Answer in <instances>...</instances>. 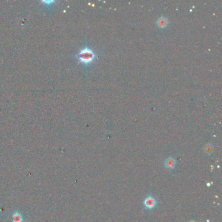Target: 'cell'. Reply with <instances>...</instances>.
Returning <instances> with one entry per match:
<instances>
[{"mask_svg":"<svg viewBox=\"0 0 222 222\" xmlns=\"http://www.w3.org/2000/svg\"><path fill=\"white\" fill-rule=\"evenodd\" d=\"M176 165V161L173 158L169 157L168 158H167L165 161V167H167V169H172L175 167Z\"/></svg>","mask_w":222,"mask_h":222,"instance_id":"cell-4","label":"cell"},{"mask_svg":"<svg viewBox=\"0 0 222 222\" xmlns=\"http://www.w3.org/2000/svg\"><path fill=\"white\" fill-rule=\"evenodd\" d=\"M23 218L19 212H16L13 215V222H22Z\"/></svg>","mask_w":222,"mask_h":222,"instance_id":"cell-5","label":"cell"},{"mask_svg":"<svg viewBox=\"0 0 222 222\" xmlns=\"http://www.w3.org/2000/svg\"><path fill=\"white\" fill-rule=\"evenodd\" d=\"M77 57L80 62L87 65L93 61L96 57V55L92 50L88 47H85L78 54Z\"/></svg>","mask_w":222,"mask_h":222,"instance_id":"cell-1","label":"cell"},{"mask_svg":"<svg viewBox=\"0 0 222 222\" xmlns=\"http://www.w3.org/2000/svg\"><path fill=\"white\" fill-rule=\"evenodd\" d=\"M204 151L208 155H210V154L212 153L213 151H214V147H213V145L212 144L208 143L207 145H206L204 147Z\"/></svg>","mask_w":222,"mask_h":222,"instance_id":"cell-6","label":"cell"},{"mask_svg":"<svg viewBox=\"0 0 222 222\" xmlns=\"http://www.w3.org/2000/svg\"><path fill=\"white\" fill-rule=\"evenodd\" d=\"M169 24L168 19L165 17H161L156 21V24L160 28H165Z\"/></svg>","mask_w":222,"mask_h":222,"instance_id":"cell-3","label":"cell"},{"mask_svg":"<svg viewBox=\"0 0 222 222\" xmlns=\"http://www.w3.org/2000/svg\"><path fill=\"white\" fill-rule=\"evenodd\" d=\"M156 203L155 199L151 196L147 197L144 201V206L148 209H151V208L155 207Z\"/></svg>","mask_w":222,"mask_h":222,"instance_id":"cell-2","label":"cell"}]
</instances>
